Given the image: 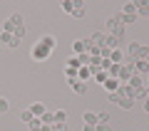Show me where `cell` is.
<instances>
[{"label": "cell", "instance_id": "obj_1", "mask_svg": "<svg viewBox=\"0 0 149 131\" xmlns=\"http://www.w3.org/2000/svg\"><path fill=\"white\" fill-rule=\"evenodd\" d=\"M107 35L117 37V40H124V25L119 15H109L107 17Z\"/></svg>", "mask_w": 149, "mask_h": 131}, {"label": "cell", "instance_id": "obj_2", "mask_svg": "<svg viewBox=\"0 0 149 131\" xmlns=\"http://www.w3.org/2000/svg\"><path fill=\"white\" fill-rule=\"evenodd\" d=\"M127 54H129V59H147V54H149V47H144V45H139V42H129V47H127Z\"/></svg>", "mask_w": 149, "mask_h": 131}, {"label": "cell", "instance_id": "obj_3", "mask_svg": "<svg viewBox=\"0 0 149 131\" xmlns=\"http://www.w3.org/2000/svg\"><path fill=\"white\" fill-rule=\"evenodd\" d=\"M47 57H50V50H47V47H42V45L37 42L35 47H32V59H35V62H45Z\"/></svg>", "mask_w": 149, "mask_h": 131}, {"label": "cell", "instance_id": "obj_4", "mask_svg": "<svg viewBox=\"0 0 149 131\" xmlns=\"http://www.w3.org/2000/svg\"><path fill=\"white\" fill-rule=\"evenodd\" d=\"M90 40H74L72 42V50H74V54H90Z\"/></svg>", "mask_w": 149, "mask_h": 131}, {"label": "cell", "instance_id": "obj_5", "mask_svg": "<svg viewBox=\"0 0 149 131\" xmlns=\"http://www.w3.org/2000/svg\"><path fill=\"white\" fill-rule=\"evenodd\" d=\"M127 84L132 87V89H147V77H142V74H132Z\"/></svg>", "mask_w": 149, "mask_h": 131}, {"label": "cell", "instance_id": "obj_6", "mask_svg": "<svg viewBox=\"0 0 149 131\" xmlns=\"http://www.w3.org/2000/svg\"><path fill=\"white\" fill-rule=\"evenodd\" d=\"M104 40H107V32H92L90 45H92V47H97V50H102V47H104Z\"/></svg>", "mask_w": 149, "mask_h": 131}, {"label": "cell", "instance_id": "obj_7", "mask_svg": "<svg viewBox=\"0 0 149 131\" xmlns=\"http://www.w3.org/2000/svg\"><path fill=\"white\" fill-rule=\"evenodd\" d=\"M134 74L149 77V62H147V59H137V62H134Z\"/></svg>", "mask_w": 149, "mask_h": 131}, {"label": "cell", "instance_id": "obj_8", "mask_svg": "<svg viewBox=\"0 0 149 131\" xmlns=\"http://www.w3.org/2000/svg\"><path fill=\"white\" fill-rule=\"evenodd\" d=\"M85 10H87V8H85L82 0H74V3H72V15L74 17H85Z\"/></svg>", "mask_w": 149, "mask_h": 131}, {"label": "cell", "instance_id": "obj_9", "mask_svg": "<svg viewBox=\"0 0 149 131\" xmlns=\"http://www.w3.org/2000/svg\"><path fill=\"white\" fill-rule=\"evenodd\" d=\"M40 45H42V47H47L50 52H52L57 42H55V37H52V35H42V37H40Z\"/></svg>", "mask_w": 149, "mask_h": 131}, {"label": "cell", "instance_id": "obj_10", "mask_svg": "<svg viewBox=\"0 0 149 131\" xmlns=\"http://www.w3.org/2000/svg\"><path fill=\"white\" fill-rule=\"evenodd\" d=\"M122 15H124V17H137V20H139V15H137V8H134V3H127V5L122 8Z\"/></svg>", "mask_w": 149, "mask_h": 131}, {"label": "cell", "instance_id": "obj_11", "mask_svg": "<svg viewBox=\"0 0 149 131\" xmlns=\"http://www.w3.org/2000/svg\"><path fill=\"white\" fill-rule=\"evenodd\" d=\"M70 87H72L74 94H80V97L87 92V84H85V82H80V79H77V82H70Z\"/></svg>", "mask_w": 149, "mask_h": 131}, {"label": "cell", "instance_id": "obj_12", "mask_svg": "<svg viewBox=\"0 0 149 131\" xmlns=\"http://www.w3.org/2000/svg\"><path fill=\"white\" fill-rule=\"evenodd\" d=\"M30 111H32V116H35V119H40V116L45 114V104H42V101H35V104L30 106Z\"/></svg>", "mask_w": 149, "mask_h": 131}, {"label": "cell", "instance_id": "obj_13", "mask_svg": "<svg viewBox=\"0 0 149 131\" xmlns=\"http://www.w3.org/2000/svg\"><path fill=\"white\" fill-rule=\"evenodd\" d=\"M134 8H137V15H149V3L147 0H137Z\"/></svg>", "mask_w": 149, "mask_h": 131}, {"label": "cell", "instance_id": "obj_14", "mask_svg": "<svg viewBox=\"0 0 149 131\" xmlns=\"http://www.w3.org/2000/svg\"><path fill=\"white\" fill-rule=\"evenodd\" d=\"M117 94H119V92H117ZM114 106H122V109H132L134 101L129 99V97H122V94H119V99H117V104H114Z\"/></svg>", "mask_w": 149, "mask_h": 131}, {"label": "cell", "instance_id": "obj_15", "mask_svg": "<svg viewBox=\"0 0 149 131\" xmlns=\"http://www.w3.org/2000/svg\"><path fill=\"white\" fill-rule=\"evenodd\" d=\"M65 77H67V82H77V79H80V69L65 67Z\"/></svg>", "mask_w": 149, "mask_h": 131}, {"label": "cell", "instance_id": "obj_16", "mask_svg": "<svg viewBox=\"0 0 149 131\" xmlns=\"http://www.w3.org/2000/svg\"><path fill=\"white\" fill-rule=\"evenodd\" d=\"M119 42H122V40H117V37L107 35V40H104V47H107V50H119Z\"/></svg>", "mask_w": 149, "mask_h": 131}, {"label": "cell", "instance_id": "obj_17", "mask_svg": "<svg viewBox=\"0 0 149 131\" xmlns=\"http://www.w3.org/2000/svg\"><path fill=\"white\" fill-rule=\"evenodd\" d=\"M82 121L90 124V126H97V114L95 111H85V114H82Z\"/></svg>", "mask_w": 149, "mask_h": 131}, {"label": "cell", "instance_id": "obj_18", "mask_svg": "<svg viewBox=\"0 0 149 131\" xmlns=\"http://www.w3.org/2000/svg\"><path fill=\"white\" fill-rule=\"evenodd\" d=\"M102 87L107 89V94H112V92H117V89H119V82H117V79H107Z\"/></svg>", "mask_w": 149, "mask_h": 131}, {"label": "cell", "instance_id": "obj_19", "mask_svg": "<svg viewBox=\"0 0 149 131\" xmlns=\"http://www.w3.org/2000/svg\"><path fill=\"white\" fill-rule=\"evenodd\" d=\"M100 69V67H97ZM92 74H95V67H80V82H85V79H90Z\"/></svg>", "mask_w": 149, "mask_h": 131}, {"label": "cell", "instance_id": "obj_20", "mask_svg": "<svg viewBox=\"0 0 149 131\" xmlns=\"http://www.w3.org/2000/svg\"><path fill=\"white\" fill-rule=\"evenodd\" d=\"M92 77H95V82H100V84H104L107 79H109V77H107V72H104V69H95V74H92Z\"/></svg>", "mask_w": 149, "mask_h": 131}, {"label": "cell", "instance_id": "obj_21", "mask_svg": "<svg viewBox=\"0 0 149 131\" xmlns=\"http://www.w3.org/2000/svg\"><path fill=\"white\" fill-rule=\"evenodd\" d=\"M65 121H67V111L57 109V111H55V124H65Z\"/></svg>", "mask_w": 149, "mask_h": 131}, {"label": "cell", "instance_id": "obj_22", "mask_svg": "<svg viewBox=\"0 0 149 131\" xmlns=\"http://www.w3.org/2000/svg\"><path fill=\"white\" fill-rule=\"evenodd\" d=\"M32 119H35V116H32L30 109H22V111H20V121H22V124H30Z\"/></svg>", "mask_w": 149, "mask_h": 131}, {"label": "cell", "instance_id": "obj_23", "mask_svg": "<svg viewBox=\"0 0 149 131\" xmlns=\"http://www.w3.org/2000/svg\"><path fill=\"white\" fill-rule=\"evenodd\" d=\"M40 121H42L45 126H52V124H55V114H50V111H45V114L40 116Z\"/></svg>", "mask_w": 149, "mask_h": 131}, {"label": "cell", "instance_id": "obj_24", "mask_svg": "<svg viewBox=\"0 0 149 131\" xmlns=\"http://www.w3.org/2000/svg\"><path fill=\"white\" fill-rule=\"evenodd\" d=\"M67 67H72V69H80L82 67V62H80V57L74 54V57H70V62H67Z\"/></svg>", "mask_w": 149, "mask_h": 131}, {"label": "cell", "instance_id": "obj_25", "mask_svg": "<svg viewBox=\"0 0 149 131\" xmlns=\"http://www.w3.org/2000/svg\"><path fill=\"white\" fill-rule=\"evenodd\" d=\"M13 37H17V40H22V37H25V25H17L15 30H13Z\"/></svg>", "mask_w": 149, "mask_h": 131}, {"label": "cell", "instance_id": "obj_26", "mask_svg": "<svg viewBox=\"0 0 149 131\" xmlns=\"http://www.w3.org/2000/svg\"><path fill=\"white\" fill-rule=\"evenodd\" d=\"M10 40H13V32H5V30L0 32V45H8Z\"/></svg>", "mask_w": 149, "mask_h": 131}, {"label": "cell", "instance_id": "obj_27", "mask_svg": "<svg viewBox=\"0 0 149 131\" xmlns=\"http://www.w3.org/2000/svg\"><path fill=\"white\" fill-rule=\"evenodd\" d=\"M40 129H42V121H40V119H32V121H30V129H27V131H40Z\"/></svg>", "mask_w": 149, "mask_h": 131}, {"label": "cell", "instance_id": "obj_28", "mask_svg": "<svg viewBox=\"0 0 149 131\" xmlns=\"http://www.w3.org/2000/svg\"><path fill=\"white\" fill-rule=\"evenodd\" d=\"M107 121H109V114L107 111H100L97 114V124H107Z\"/></svg>", "mask_w": 149, "mask_h": 131}, {"label": "cell", "instance_id": "obj_29", "mask_svg": "<svg viewBox=\"0 0 149 131\" xmlns=\"http://www.w3.org/2000/svg\"><path fill=\"white\" fill-rule=\"evenodd\" d=\"M10 22H13L15 27H17V25H25V22H22V17L17 15V12H15V15H10Z\"/></svg>", "mask_w": 149, "mask_h": 131}, {"label": "cell", "instance_id": "obj_30", "mask_svg": "<svg viewBox=\"0 0 149 131\" xmlns=\"http://www.w3.org/2000/svg\"><path fill=\"white\" fill-rule=\"evenodd\" d=\"M8 109H10V104H8V99H3V97H0V114H5Z\"/></svg>", "mask_w": 149, "mask_h": 131}, {"label": "cell", "instance_id": "obj_31", "mask_svg": "<svg viewBox=\"0 0 149 131\" xmlns=\"http://www.w3.org/2000/svg\"><path fill=\"white\" fill-rule=\"evenodd\" d=\"M62 10H65V12H70V15H72V3H70V0H62Z\"/></svg>", "mask_w": 149, "mask_h": 131}, {"label": "cell", "instance_id": "obj_32", "mask_svg": "<svg viewBox=\"0 0 149 131\" xmlns=\"http://www.w3.org/2000/svg\"><path fill=\"white\" fill-rule=\"evenodd\" d=\"M95 129H97V131H112V126H109V124H97Z\"/></svg>", "mask_w": 149, "mask_h": 131}, {"label": "cell", "instance_id": "obj_33", "mask_svg": "<svg viewBox=\"0 0 149 131\" xmlns=\"http://www.w3.org/2000/svg\"><path fill=\"white\" fill-rule=\"evenodd\" d=\"M8 47H13V50H15V47H20V40H17V37H13V40L8 42Z\"/></svg>", "mask_w": 149, "mask_h": 131}, {"label": "cell", "instance_id": "obj_34", "mask_svg": "<svg viewBox=\"0 0 149 131\" xmlns=\"http://www.w3.org/2000/svg\"><path fill=\"white\" fill-rule=\"evenodd\" d=\"M55 129H57V131H70V126L67 124H55Z\"/></svg>", "mask_w": 149, "mask_h": 131}, {"label": "cell", "instance_id": "obj_35", "mask_svg": "<svg viewBox=\"0 0 149 131\" xmlns=\"http://www.w3.org/2000/svg\"><path fill=\"white\" fill-rule=\"evenodd\" d=\"M85 131H97L95 126H90V124H85Z\"/></svg>", "mask_w": 149, "mask_h": 131}, {"label": "cell", "instance_id": "obj_36", "mask_svg": "<svg viewBox=\"0 0 149 131\" xmlns=\"http://www.w3.org/2000/svg\"><path fill=\"white\" fill-rule=\"evenodd\" d=\"M40 131H52V126H45V124H42V129H40Z\"/></svg>", "mask_w": 149, "mask_h": 131}, {"label": "cell", "instance_id": "obj_37", "mask_svg": "<svg viewBox=\"0 0 149 131\" xmlns=\"http://www.w3.org/2000/svg\"><path fill=\"white\" fill-rule=\"evenodd\" d=\"M144 111H147V114H149V99L144 101Z\"/></svg>", "mask_w": 149, "mask_h": 131}, {"label": "cell", "instance_id": "obj_38", "mask_svg": "<svg viewBox=\"0 0 149 131\" xmlns=\"http://www.w3.org/2000/svg\"><path fill=\"white\" fill-rule=\"evenodd\" d=\"M147 62H149V54H147Z\"/></svg>", "mask_w": 149, "mask_h": 131}, {"label": "cell", "instance_id": "obj_39", "mask_svg": "<svg viewBox=\"0 0 149 131\" xmlns=\"http://www.w3.org/2000/svg\"><path fill=\"white\" fill-rule=\"evenodd\" d=\"M0 47H3V45H0Z\"/></svg>", "mask_w": 149, "mask_h": 131}]
</instances>
